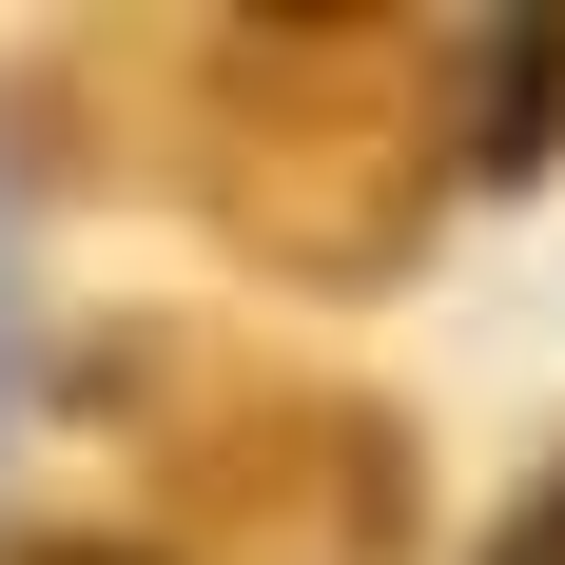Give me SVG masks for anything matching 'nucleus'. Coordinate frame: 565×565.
<instances>
[{"label":"nucleus","mask_w":565,"mask_h":565,"mask_svg":"<svg viewBox=\"0 0 565 565\" xmlns=\"http://www.w3.org/2000/svg\"><path fill=\"white\" fill-rule=\"evenodd\" d=\"M0 565H157V546H78V526H58V546H0Z\"/></svg>","instance_id":"20e7f679"},{"label":"nucleus","mask_w":565,"mask_h":565,"mask_svg":"<svg viewBox=\"0 0 565 565\" xmlns=\"http://www.w3.org/2000/svg\"><path fill=\"white\" fill-rule=\"evenodd\" d=\"M488 565H565V449H546V468L508 488V526H488Z\"/></svg>","instance_id":"7ed1b4c3"},{"label":"nucleus","mask_w":565,"mask_h":565,"mask_svg":"<svg viewBox=\"0 0 565 565\" xmlns=\"http://www.w3.org/2000/svg\"><path fill=\"white\" fill-rule=\"evenodd\" d=\"M526 78H546V40H488V20L234 0V20H175V195L274 292H371L429 254V215L488 157H526L508 137Z\"/></svg>","instance_id":"f257e3e1"},{"label":"nucleus","mask_w":565,"mask_h":565,"mask_svg":"<svg viewBox=\"0 0 565 565\" xmlns=\"http://www.w3.org/2000/svg\"><path fill=\"white\" fill-rule=\"evenodd\" d=\"M98 409L137 449L157 565H429V449L351 371L137 332V351H98Z\"/></svg>","instance_id":"f03ea898"}]
</instances>
